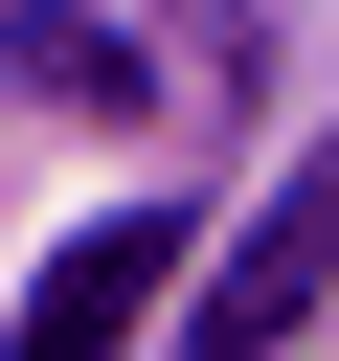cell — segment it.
Here are the masks:
<instances>
[{
	"label": "cell",
	"instance_id": "cell-1",
	"mask_svg": "<svg viewBox=\"0 0 339 361\" xmlns=\"http://www.w3.org/2000/svg\"><path fill=\"white\" fill-rule=\"evenodd\" d=\"M316 316H339V135L226 226V271L181 293V361H271V338H316Z\"/></svg>",
	"mask_w": 339,
	"mask_h": 361
},
{
	"label": "cell",
	"instance_id": "cell-2",
	"mask_svg": "<svg viewBox=\"0 0 339 361\" xmlns=\"http://www.w3.org/2000/svg\"><path fill=\"white\" fill-rule=\"evenodd\" d=\"M158 293H181V203H113V226H68L23 271V338L0 361H113V338H158Z\"/></svg>",
	"mask_w": 339,
	"mask_h": 361
},
{
	"label": "cell",
	"instance_id": "cell-3",
	"mask_svg": "<svg viewBox=\"0 0 339 361\" xmlns=\"http://www.w3.org/2000/svg\"><path fill=\"white\" fill-rule=\"evenodd\" d=\"M23 90H68V113H136V45H113V23H68V0H23Z\"/></svg>",
	"mask_w": 339,
	"mask_h": 361
}]
</instances>
